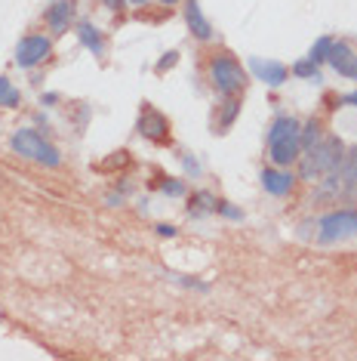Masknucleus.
<instances>
[{"label": "nucleus", "instance_id": "1", "mask_svg": "<svg viewBox=\"0 0 357 361\" xmlns=\"http://www.w3.org/2000/svg\"><path fill=\"white\" fill-rule=\"evenodd\" d=\"M299 130L302 124L296 117L283 115L271 124V133H268V155L277 167H289V164L299 157Z\"/></svg>", "mask_w": 357, "mask_h": 361}, {"label": "nucleus", "instance_id": "2", "mask_svg": "<svg viewBox=\"0 0 357 361\" xmlns=\"http://www.w3.org/2000/svg\"><path fill=\"white\" fill-rule=\"evenodd\" d=\"M342 155H345L342 142L336 139V136H323L312 152H308L305 161H302V179H314V176H323V173H336Z\"/></svg>", "mask_w": 357, "mask_h": 361}, {"label": "nucleus", "instance_id": "3", "mask_svg": "<svg viewBox=\"0 0 357 361\" xmlns=\"http://www.w3.org/2000/svg\"><path fill=\"white\" fill-rule=\"evenodd\" d=\"M12 152L16 155H22V157H28V161H41L43 167H59L62 164V155L56 152V148L50 146V142L43 139L37 130H31V127H25V130H19L16 136H12Z\"/></svg>", "mask_w": 357, "mask_h": 361}, {"label": "nucleus", "instance_id": "4", "mask_svg": "<svg viewBox=\"0 0 357 361\" xmlns=\"http://www.w3.org/2000/svg\"><path fill=\"white\" fill-rule=\"evenodd\" d=\"M210 77H213L216 90L225 96H237L247 87V71L237 65L234 56H216L213 62H210Z\"/></svg>", "mask_w": 357, "mask_h": 361}, {"label": "nucleus", "instance_id": "5", "mask_svg": "<svg viewBox=\"0 0 357 361\" xmlns=\"http://www.w3.org/2000/svg\"><path fill=\"white\" fill-rule=\"evenodd\" d=\"M357 235V213L354 210H336V213H327L320 219V228H317V241L320 244H333V241L351 238Z\"/></svg>", "mask_w": 357, "mask_h": 361}, {"label": "nucleus", "instance_id": "6", "mask_svg": "<svg viewBox=\"0 0 357 361\" xmlns=\"http://www.w3.org/2000/svg\"><path fill=\"white\" fill-rule=\"evenodd\" d=\"M52 52V43H50V37H43V35H28V37H22L19 41V47H16V62L22 65V68H34V65H41L46 56Z\"/></svg>", "mask_w": 357, "mask_h": 361}, {"label": "nucleus", "instance_id": "7", "mask_svg": "<svg viewBox=\"0 0 357 361\" xmlns=\"http://www.w3.org/2000/svg\"><path fill=\"white\" fill-rule=\"evenodd\" d=\"M139 133H142L148 142H167L170 124H167V117H163L161 111L142 108V117H139Z\"/></svg>", "mask_w": 357, "mask_h": 361}, {"label": "nucleus", "instance_id": "8", "mask_svg": "<svg viewBox=\"0 0 357 361\" xmlns=\"http://www.w3.org/2000/svg\"><path fill=\"white\" fill-rule=\"evenodd\" d=\"M327 62H329V68H336L342 77H351V81H357V52H351L348 43H336L333 41V50H329Z\"/></svg>", "mask_w": 357, "mask_h": 361}, {"label": "nucleus", "instance_id": "9", "mask_svg": "<svg viewBox=\"0 0 357 361\" xmlns=\"http://www.w3.org/2000/svg\"><path fill=\"white\" fill-rule=\"evenodd\" d=\"M249 68H253V75L256 77H262V81L268 84V87H280L283 81H287V65H280V62H274V59H249Z\"/></svg>", "mask_w": 357, "mask_h": 361}, {"label": "nucleus", "instance_id": "10", "mask_svg": "<svg viewBox=\"0 0 357 361\" xmlns=\"http://www.w3.org/2000/svg\"><path fill=\"white\" fill-rule=\"evenodd\" d=\"M185 22H188V31L197 41H213V28H210V22L203 19L197 0H185Z\"/></svg>", "mask_w": 357, "mask_h": 361}, {"label": "nucleus", "instance_id": "11", "mask_svg": "<svg viewBox=\"0 0 357 361\" xmlns=\"http://www.w3.org/2000/svg\"><path fill=\"white\" fill-rule=\"evenodd\" d=\"M293 173H287V170H280V167H268V170H262V186H265V192L268 195H287V192H293Z\"/></svg>", "mask_w": 357, "mask_h": 361}, {"label": "nucleus", "instance_id": "12", "mask_svg": "<svg viewBox=\"0 0 357 361\" xmlns=\"http://www.w3.org/2000/svg\"><path fill=\"white\" fill-rule=\"evenodd\" d=\"M71 19H74V3H71V0H56V3L46 10V25H50V31H56V35H62V31L68 28Z\"/></svg>", "mask_w": 357, "mask_h": 361}, {"label": "nucleus", "instance_id": "13", "mask_svg": "<svg viewBox=\"0 0 357 361\" xmlns=\"http://www.w3.org/2000/svg\"><path fill=\"white\" fill-rule=\"evenodd\" d=\"M77 37H81V43L92 52V56H102V52H105L102 31H99L92 22H87V19H83V22H77Z\"/></svg>", "mask_w": 357, "mask_h": 361}, {"label": "nucleus", "instance_id": "14", "mask_svg": "<svg viewBox=\"0 0 357 361\" xmlns=\"http://www.w3.org/2000/svg\"><path fill=\"white\" fill-rule=\"evenodd\" d=\"M336 170H339V179H342V186H345V188L357 186V148L342 155V161H339V167H336Z\"/></svg>", "mask_w": 357, "mask_h": 361}, {"label": "nucleus", "instance_id": "15", "mask_svg": "<svg viewBox=\"0 0 357 361\" xmlns=\"http://www.w3.org/2000/svg\"><path fill=\"white\" fill-rule=\"evenodd\" d=\"M320 139H323V136H320V124H317V121H308L305 127L299 130V148H302V152H312Z\"/></svg>", "mask_w": 357, "mask_h": 361}, {"label": "nucleus", "instance_id": "16", "mask_svg": "<svg viewBox=\"0 0 357 361\" xmlns=\"http://www.w3.org/2000/svg\"><path fill=\"white\" fill-rule=\"evenodd\" d=\"M19 105V93L12 87L10 77H0V108H16Z\"/></svg>", "mask_w": 357, "mask_h": 361}, {"label": "nucleus", "instance_id": "17", "mask_svg": "<svg viewBox=\"0 0 357 361\" xmlns=\"http://www.w3.org/2000/svg\"><path fill=\"white\" fill-rule=\"evenodd\" d=\"M219 204H216L213 201V195H207V192H197L194 195V201H191V216H197L203 210V213H207V210H216Z\"/></svg>", "mask_w": 357, "mask_h": 361}, {"label": "nucleus", "instance_id": "18", "mask_svg": "<svg viewBox=\"0 0 357 361\" xmlns=\"http://www.w3.org/2000/svg\"><path fill=\"white\" fill-rule=\"evenodd\" d=\"M329 50H333V37H320V41L314 43V50H312V62L323 65L327 62V56H329Z\"/></svg>", "mask_w": 357, "mask_h": 361}, {"label": "nucleus", "instance_id": "19", "mask_svg": "<svg viewBox=\"0 0 357 361\" xmlns=\"http://www.w3.org/2000/svg\"><path fill=\"white\" fill-rule=\"evenodd\" d=\"M293 75H299V77H312V81H317V68H314V62L312 59H305V62H296L293 65Z\"/></svg>", "mask_w": 357, "mask_h": 361}, {"label": "nucleus", "instance_id": "20", "mask_svg": "<svg viewBox=\"0 0 357 361\" xmlns=\"http://www.w3.org/2000/svg\"><path fill=\"white\" fill-rule=\"evenodd\" d=\"M161 192L170 195V198H178V195H185V182L182 179H163L161 182Z\"/></svg>", "mask_w": 357, "mask_h": 361}, {"label": "nucleus", "instance_id": "21", "mask_svg": "<svg viewBox=\"0 0 357 361\" xmlns=\"http://www.w3.org/2000/svg\"><path fill=\"white\" fill-rule=\"evenodd\" d=\"M176 62H178V50L167 52V56H161V62H157V71H170Z\"/></svg>", "mask_w": 357, "mask_h": 361}, {"label": "nucleus", "instance_id": "22", "mask_svg": "<svg viewBox=\"0 0 357 361\" xmlns=\"http://www.w3.org/2000/svg\"><path fill=\"white\" fill-rule=\"evenodd\" d=\"M219 210H222L225 216H231V219H241V210H237V207H231V204H219Z\"/></svg>", "mask_w": 357, "mask_h": 361}, {"label": "nucleus", "instance_id": "23", "mask_svg": "<svg viewBox=\"0 0 357 361\" xmlns=\"http://www.w3.org/2000/svg\"><path fill=\"white\" fill-rule=\"evenodd\" d=\"M157 232H161L163 238H173V235H176V228H173V226H157Z\"/></svg>", "mask_w": 357, "mask_h": 361}, {"label": "nucleus", "instance_id": "24", "mask_svg": "<svg viewBox=\"0 0 357 361\" xmlns=\"http://www.w3.org/2000/svg\"><path fill=\"white\" fill-rule=\"evenodd\" d=\"M123 3H127V0H105V6H111V10H121Z\"/></svg>", "mask_w": 357, "mask_h": 361}, {"label": "nucleus", "instance_id": "25", "mask_svg": "<svg viewBox=\"0 0 357 361\" xmlns=\"http://www.w3.org/2000/svg\"><path fill=\"white\" fill-rule=\"evenodd\" d=\"M345 102H348V105H357V93H348V96H345Z\"/></svg>", "mask_w": 357, "mask_h": 361}, {"label": "nucleus", "instance_id": "26", "mask_svg": "<svg viewBox=\"0 0 357 361\" xmlns=\"http://www.w3.org/2000/svg\"><path fill=\"white\" fill-rule=\"evenodd\" d=\"M157 3H163V6H176L178 0H157Z\"/></svg>", "mask_w": 357, "mask_h": 361}, {"label": "nucleus", "instance_id": "27", "mask_svg": "<svg viewBox=\"0 0 357 361\" xmlns=\"http://www.w3.org/2000/svg\"><path fill=\"white\" fill-rule=\"evenodd\" d=\"M130 6H142V3H148V0H127Z\"/></svg>", "mask_w": 357, "mask_h": 361}]
</instances>
